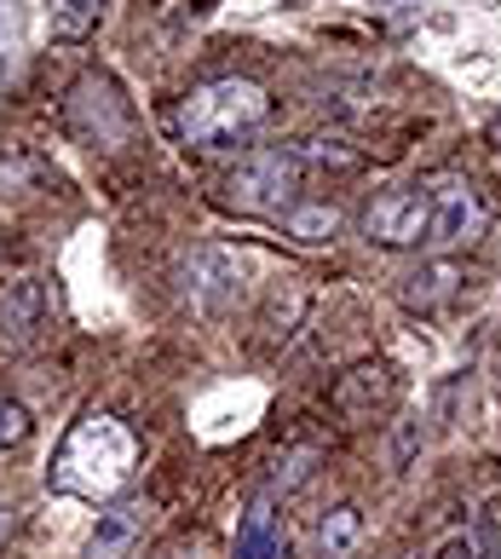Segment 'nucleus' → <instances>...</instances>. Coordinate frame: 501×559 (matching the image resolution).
<instances>
[{
    "mask_svg": "<svg viewBox=\"0 0 501 559\" xmlns=\"http://www.w3.org/2000/svg\"><path fill=\"white\" fill-rule=\"evenodd\" d=\"M133 462H139V444L133 432L121 427L116 416H81L75 432L64 439L52 462V485L70 490V496H87V502H110V496L133 479Z\"/></svg>",
    "mask_w": 501,
    "mask_h": 559,
    "instance_id": "nucleus-1",
    "label": "nucleus"
},
{
    "mask_svg": "<svg viewBox=\"0 0 501 559\" xmlns=\"http://www.w3.org/2000/svg\"><path fill=\"white\" fill-rule=\"evenodd\" d=\"M271 116V98L260 81H242V75H225V81H202V87L179 105V133L184 144L196 151H225L248 133H260Z\"/></svg>",
    "mask_w": 501,
    "mask_h": 559,
    "instance_id": "nucleus-2",
    "label": "nucleus"
},
{
    "mask_svg": "<svg viewBox=\"0 0 501 559\" xmlns=\"http://www.w3.org/2000/svg\"><path fill=\"white\" fill-rule=\"evenodd\" d=\"M300 179H306V156L288 151V144H265V151H248L237 162L225 197H231L237 209H248V214H288L295 209Z\"/></svg>",
    "mask_w": 501,
    "mask_h": 559,
    "instance_id": "nucleus-3",
    "label": "nucleus"
},
{
    "mask_svg": "<svg viewBox=\"0 0 501 559\" xmlns=\"http://www.w3.org/2000/svg\"><path fill=\"white\" fill-rule=\"evenodd\" d=\"M427 225H432V197L427 185H404V191H386L369 202L363 231L381 248H427Z\"/></svg>",
    "mask_w": 501,
    "mask_h": 559,
    "instance_id": "nucleus-4",
    "label": "nucleus"
},
{
    "mask_svg": "<svg viewBox=\"0 0 501 559\" xmlns=\"http://www.w3.org/2000/svg\"><path fill=\"white\" fill-rule=\"evenodd\" d=\"M427 197H432V225H427V248H462L485 231V202L467 179L455 174H438L427 179Z\"/></svg>",
    "mask_w": 501,
    "mask_h": 559,
    "instance_id": "nucleus-5",
    "label": "nucleus"
},
{
    "mask_svg": "<svg viewBox=\"0 0 501 559\" xmlns=\"http://www.w3.org/2000/svg\"><path fill=\"white\" fill-rule=\"evenodd\" d=\"M151 502L144 496H121V502H110L98 513V525L87 536V548H81V559H133V548L144 543V531H151Z\"/></svg>",
    "mask_w": 501,
    "mask_h": 559,
    "instance_id": "nucleus-6",
    "label": "nucleus"
},
{
    "mask_svg": "<svg viewBox=\"0 0 501 559\" xmlns=\"http://www.w3.org/2000/svg\"><path fill=\"white\" fill-rule=\"evenodd\" d=\"M70 121H75V133L93 139V144H121V139H128V110H121V98H116V87L104 75L75 81Z\"/></svg>",
    "mask_w": 501,
    "mask_h": 559,
    "instance_id": "nucleus-7",
    "label": "nucleus"
},
{
    "mask_svg": "<svg viewBox=\"0 0 501 559\" xmlns=\"http://www.w3.org/2000/svg\"><path fill=\"white\" fill-rule=\"evenodd\" d=\"M237 283H242V265H237V254H225V248H202V254H191V265H184V295H191V306H202V312H219V306L237 295Z\"/></svg>",
    "mask_w": 501,
    "mask_h": 559,
    "instance_id": "nucleus-8",
    "label": "nucleus"
},
{
    "mask_svg": "<svg viewBox=\"0 0 501 559\" xmlns=\"http://www.w3.org/2000/svg\"><path fill=\"white\" fill-rule=\"evenodd\" d=\"M231 559H283V520H277V496L260 490L237 520V554Z\"/></svg>",
    "mask_w": 501,
    "mask_h": 559,
    "instance_id": "nucleus-9",
    "label": "nucleus"
},
{
    "mask_svg": "<svg viewBox=\"0 0 501 559\" xmlns=\"http://www.w3.org/2000/svg\"><path fill=\"white\" fill-rule=\"evenodd\" d=\"M40 318H47V295H40V283L35 277H17L0 288V341H12V346H24Z\"/></svg>",
    "mask_w": 501,
    "mask_h": 559,
    "instance_id": "nucleus-10",
    "label": "nucleus"
},
{
    "mask_svg": "<svg viewBox=\"0 0 501 559\" xmlns=\"http://www.w3.org/2000/svg\"><path fill=\"white\" fill-rule=\"evenodd\" d=\"M363 543V513L341 502V508H329L323 513V525H318V559H351Z\"/></svg>",
    "mask_w": 501,
    "mask_h": 559,
    "instance_id": "nucleus-11",
    "label": "nucleus"
},
{
    "mask_svg": "<svg viewBox=\"0 0 501 559\" xmlns=\"http://www.w3.org/2000/svg\"><path fill=\"white\" fill-rule=\"evenodd\" d=\"M104 0H47V29L58 40H87L98 29Z\"/></svg>",
    "mask_w": 501,
    "mask_h": 559,
    "instance_id": "nucleus-12",
    "label": "nucleus"
},
{
    "mask_svg": "<svg viewBox=\"0 0 501 559\" xmlns=\"http://www.w3.org/2000/svg\"><path fill=\"white\" fill-rule=\"evenodd\" d=\"M288 237L295 242H329L334 231H341V214L329 209V202H306V209H288Z\"/></svg>",
    "mask_w": 501,
    "mask_h": 559,
    "instance_id": "nucleus-13",
    "label": "nucleus"
},
{
    "mask_svg": "<svg viewBox=\"0 0 501 559\" xmlns=\"http://www.w3.org/2000/svg\"><path fill=\"white\" fill-rule=\"evenodd\" d=\"M311 462H318V450H288L283 455V462H277V473H271V496H288V490H295V485H306L311 479Z\"/></svg>",
    "mask_w": 501,
    "mask_h": 559,
    "instance_id": "nucleus-14",
    "label": "nucleus"
},
{
    "mask_svg": "<svg viewBox=\"0 0 501 559\" xmlns=\"http://www.w3.org/2000/svg\"><path fill=\"white\" fill-rule=\"evenodd\" d=\"M450 283H455V272H450V265H432V272H415V277H409V300H415V306H432V300H444V295H450Z\"/></svg>",
    "mask_w": 501,
    "mask_h": 559,
    "instance_id": "nucleus-15",
    "label": "nucleus"
},
{
    "mask_svg": "<svg viewBox=\"0 0 501 559\" xmlns=\"http://www.w3.org/2000/svg\"><path fill=\"white\" fill-rule=\"evenodd\" d=\"M24 439H29V409L12 404V399H0V450H7V444H24Z\"/></svg>",
    "mask_w": 501,
    "mask_h": 559,
    "instance_id": "nucleus-16",
    "label": "nucleus"
},
{
    "mask_svg": "<svg viewBox=\"0 0 501 559\" xmlns=\"http://www.w3.org/2000/svg\"><path fill=\"white\" fill-rule=\"evenodd\" d=\"M438 559H485V536H478V531H455Z\"/></svg>",
    "mask_w": 501,
    "mask_h": 559,
    "instance_id": "nucleus-17",
    "label": "nucleus"
},
{
    "mask_svg": "<svg viewBox=\"0 0 501 559\" xmlns=\"http://www.w3.org/2000/svg\"><path fill=\"white\" fill-rule=\"evenodd\" d=\"M12 52H17V12L12 0H0V70L12 64Z\"/></svg>",
    "mask_w": 501,
    "mask_h": 559,
    "instance_id": "nucleus-18",
    "label": "nucleus"
},
{
    "mask_svg": "<svg viewBox=\"0 0 501 559\" xmlns=\"http://www.w3.org/2000/svg\"><path fill=\"white\" fill-rule=\"evenodd\" d=\"M7 536H12V502L0 496V543H7Z\"/></svg>",
    "mask_w": 501,
    "mask_h": 559,
    "instance_id": "nucleus-19",
    "label": "nucleus"
},
{
    "mask_svg": "<svg viewBox=\"0 0 501 559\" xmlns=\"http://www.w3.org/2000/svg\"><path fill=\"white\" fill-rule=\"evenodd\" d=\"M490 144H496V151H501V116L490 121Z\"/></svg>",
    "mask_w": 501,
    "mask_h": 559,
    "instance_id": "nucleus-20",
    "label": "nucleus"
},
{
    "mask_svg": "<svg viewBox=\"0 0 501 559\" xmlns=\"http://www.w3.org/2000/svg\"><path fill=\"white\" fill-rule=\"evenodd\" d=\"M374 7H421V0H374Z\"/></svg>",
    "mask_w": 501,
    "mask_h": 559,
    "instance_id": "nucleus-21",
    "label": "nucleus"
},
{
    "mask_svg": "<svg viewBox=\"0 0 501 559\" xmlns=\"http://www.w3.org/2000/svg\"><path fill=\"white\" fill-rule=\"evenodd\" d=\"M404 559H427V554H404Z\"/></svg>",
    "mask_w": 501,
    "mask_h": 559,
    "instance_id": "nucleus-22",
    "label": "nucleus"
}]
</instances>
